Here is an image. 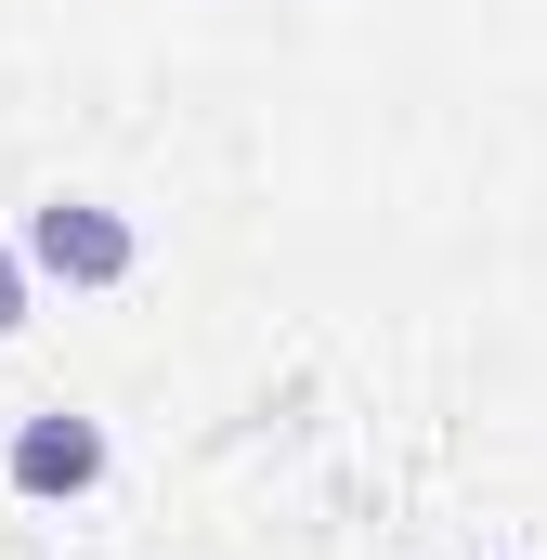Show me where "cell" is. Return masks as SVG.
<instances>
[{"instance_id":"1","label":"cell","mask_w":547,"mask_h":560,"mask_svg":"<svg viewBox=\"0 0 547 560\" xmlns=\"http://www.w3.org/2000/svg\"><path fill=\"white\" fill-rule=\"evenodd\" d=\"M26 261H39L53 287H118V275L143 261V235L105 209V196H53V209L26 222Z\"/></svg>"},{"instance_id":"2","label":"cell","mask_w":547,"mask_h":560,"mask_svg":"<svg viewBox=\"0 0 547 560\" xmlns=\"http://www.w3.org/2000/svg\"><path fill=\"white\" fill-rule=\"evenodd\" d=\"M92 482H105V430H92V418H66V405H53V418L13 430V495L66 509V495H92Z\"/></svg>"},{"instance_id":"3","label":"cell","mask_w":547,"mask_h":560,"mask_svg":"<svg viewBox=\"0 0 547 560\" xmlns=\"http://www.w3.org/2000/svg\"><path fill=\"white\" fill-rule=\"evenodd\" d=\"M26 275H39V261H26V248H0V339L26 326Z\"/></svg>"}]
</instances>
